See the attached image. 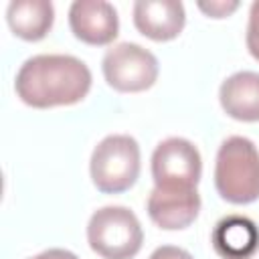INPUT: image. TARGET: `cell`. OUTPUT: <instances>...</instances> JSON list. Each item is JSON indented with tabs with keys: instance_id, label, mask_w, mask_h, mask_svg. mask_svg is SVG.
Returning <instances> with one entry per match:
<instances>
[{
	"instance_id": "1",
	"label": "cell",
	"mask_w": 259,
	"mask_h": 259,
	"mask_svg": "<svg viewBox=\"0 0 259 259\" xmlns=\"http://www.w3.org/2000/svg\"><path fill=\"white\" fill-rule=\"evenodd\" d=\"M14 89L22 103L36 109L73 105L89 93L91 71L71 55H36L18 69Z\"/></svg>"
},
{
	"instance_id": "2",
	"label": "cell",
	"mask_w": 259,
	"mask_h": 259,
	"mask_svg": "<svg viewBox=\"0 0 259 259\" xmlns=\"http://www.w3.org/2000/svg\"><path fill=\"white\" fill-rule=\"evenodd\" d=\"M214 186L231 204H249L259 198V152L251 140L231 136L221 144Z\"/></svg>"
},
{
	"instance_id": "3",
	"label": "cell",
	"mask_w": 259,
	"mask_h": 259,
	"mask_svg": "<svg viewBox=\"0 0 259 259\" xmlns=\"http://www.w3.org/2000/svg\"><path fill=\"white\" fill-rule=\"evenodd\" d=\"M89 247L103 259H132L140 253L144 233L138 217L125 206H103L87 225Z\"/></svg>"
},
{
	"instance_id": "4",
	"label": "cell",
	"mask_w": 259,
	"mask_h": 259,
	"mask_svg": "<svg viewBox=\"0 0 259 259\" xmlns=\"http://www.w3.org/2000/svg\"><path fill=\"white\" fill-rule=\"evenodd\" d=\"M91 180L103 194L130 190L140 176V146L132 136H107L91 154Z\"/></svg>"
},
{
	"instance_id": "5",
	"label": "cell",
	"mask_w": 259,
	"mask_h": 259,
	"mask_svg": "<svg viewBox=\"0 0 259 259\" xmlns=\"http://www.w3.org/2000/svg\"><path fill=\"white\" fill-rule=\"evenodd\" d=\"M103 77L115 91L138 93L150 89L158 79V59L136 42L111 47L101 63Z\"/></svg>"
},
{
	"instance_id": "6",
	"label": "cell",
	"mask_w": 259,
	"mask_h": 259,
	"mask_svg": "<svg viewBox=\"0 0 259 259\" xmlns=\"http://www.w3.org/2000/svg\"><path fill=\"white\" fill-rule=\"evenodd\" d=\"M200 172V154L184 138H168L152 154V176L160 188H196Z\"/></svg>"
},
{
	"instance_id": "7",
	"label": "cell",
	"mask_w": 259,
	"mask_h": 259,
	"mask_svg": "<svg viewBox=\"0 0 259 259\" xmlns=\"http://www.w3.org/2000/svg\"><path fill=\"white\" fill-rule=\"evenodd\" d=\"M69 26L79 40L103 47L117 36L119 18L113 4L105 0H77L69 8Z\"/></svg>"
},
{
	"instance_id": "8",
	"label": "cell",
	"mask_w": 259,
	"mask_h": 259,
	"mask_svg": "<svg viewBox=\"0 0 259 259\" xmlns=\"http://www.w3.org/2000/svg\"><path fill=\"white\" fill-rule=\"evenodd\" d=\"M200 210L196 188H160L156 186L148 198L150 219L166 231L186 229L194 223Z\"/></svg>"
},
{
	"instance_id": "9",
	"label": "cell",
	"mask_w": 259,
	"mask_h": 259,
	"mask_svg": "<svg viewBox=\"0 0 259 259\" xmlns=\"http://www.w3.org/2000/svg\"><path fill=\"white\" fill-rule=\"evenodd\" d=\"M186 22L184 6L176 0H138L134 4L136 28L158 42L176 38Z\"/></svg>"
},
{
	"instance_id": "10",
	"label": "cell",
	"mask_w": 259,
	"mask_h": 259,
	"mask_svg": "<svg viewBox=\"0 0 259 259\" xmlns=\"http://www.w3.org/2000/svg\"><path fill=\"white\" fill-rule=\"evenodd\" d=\"M210 241L223 259H251L259 249V229L251 219L231 214L217 223Z\"/></svg>"
},
{
	"instance_id": "11",
	"label": "cell",
	"mask_w": 259,
	"mask_h": 259,
	"mask_svg": "<svg viewBox=\"0 0 259 259\" xmlns=\"http://www.w3.org/2000/svg\"><path fill=\"white\" fill-rule=\"evenodd\" d=\"M225 113L239 121H259V73L239 71L227 77L219 91Z\"/></svg>"
},
{
	"instance_id": "12",
	"label": "cell",
	"mask_w": 259,
	"mask_h": 259,
	"mask_svg": "<svg viewBox=\"0 0 259 259\" xmlns=\"http://www.w3.org/2000/svg\"><path fill=\"white\" fill-rule=\"evenodd\" d=\"M6 20L10 30L28 42L40 40L53 26L55 8L47 0H18L10 2L6 10Z\"/></svg>"
},
{
	"instance_id": "13",
	"label": "cell",
	"mask_w": 259,
	"mask_h": 259,
	"mask_svg": "<svg viewBox=\"0 0 259 259\" xmlns=\"http://www.w3.org/2000/svg\"><path fill=\"white\" fill-rule=\"evenodd\" d=\"M247 49L255 61H259V0L251 4L247 24Z\"/></svg>"
},
{
	"instance_id": "14",
	"label": "cell",
	"mask_w": 259,
	"mask_h": 259,
	"mask_svg": "<svg viewBox=\"0 0 259 259\" xmlns=\"http://www.w3.org/2000/svg\"><path fill=\"white\" fill-rule=\"evenodd\" d=\"M198 8L210 18H227L239 8V2L237 0H210V2H198Z\"/></svg>"
},
{
	"instance_id": "15",
	"label": "cell",
	"mask_w": 259,
	"mask_h": 259,
	"mask_svg": "<svg viewBox=\"0 0 259 259\" xmlns=\"http://www.w3.org/2000/svg\"><path fill=\"white\" fill-rule=\"evenodd\" d=\"M150 259H194V257H192L188 251L180 249V247L162 245V247H158V249L150 255Z\"/></svg>"
},
{
	"instance_id": "16",
	"label": "cell",
	"mask_w": 259,
	"mask_h": 259,
	"mask_svg": "<svg viewBox=\"0 0 259 259\" xmlns=\"http://www.w3.org/2000/svg\"><path fill=\"white\" fill-rule=\"evenodd\" d=\"M28 259H79V257L67 249H47V251H42L34 257H28Z\"/></svg>"
}]
</instances>
